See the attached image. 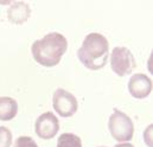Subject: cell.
<instances>
[{
  "label": "cell",
  "instance_id": "obj_5",
  "mask_svg": "<svg viewBox=\"0 0 153 147\" xmlns=\"http://www.w3.org/2000/svg\"><path fill=\"white\" fill-rule=\"evenodd\" d=\"M52 106L53 109L57 111L58 115L62 117H70L78 109V102L76 97L67 91L65 89H57L52 96Z\"/></svg>",
  "mask_w": 153,
  "mask_h": 147
},
{
  "label": "cell",
  "instance_id": "obj_9",
  "mask_svg": "<svg viewBox=\"0 0 153 147\" xmlns=\"http://www.w3.org/2000/svg\"><path fill=\"white\" fill-rule=\"evenodd\" d=\"M18 113V103L14 99L8 96L0 97V120L10 121L16 117Z\"/></svg>",
  "mask_w": 153,
  "mask_h": 147
},
{
  "label": "cell",
  "instance_id": "obj_2",
  "mask_svg": "<svg viewBox=\"0 0 153 147\" xmlns=\"http://www.w3.org/2000/svg\"><path fill=\"white\" fill-rule=\"evenodd\" d=\"M109 43L107 38L96 32L87 35L77 51L79 62L89 70L102 69L108 61Z\"/></svg>",
  "mask_w": 153,
  "mask_h": 147
},
{
  "label": "cell",
  "instance_id": "obj_7",
  "mask_svg": "<svg viewBox=\"0 0 153 147\" xmlns=\"http://www.w3.org/2000/svg\"><path fill=\"white\" fill-rule=\"evenodd\" d=\"M152 79L145 74H134L128 81V91L135 99H145L152 91Z\"/></svg>",
  "mask_w": 153,
  "mask_h": 147
},
{
  "label": "cell",
  "instance_id": "obj_3",
  "mask_svg": "<svg viewBox=\"0 0 153 147\" xmlns=\"http://www.w3.org/2000/svg\"><path fill=\"white\" fill-rule=\"evenodd\" d=\"M108 128L116 141L127 143L134 135V123L132 119L123 111L114 109L108 121Z\"/></svg>",
  "mask_w": 153,
  "mask_h": 147
},
{
  "label": "cell",
  "instance_id": "obj_8",
  "mask_svg": "<svg viewBox=\"0 0 153 147\" xmlns=\"http://www.w3.org/2000/svg\"><path fill=\"white\" fill-rule=\"evenodd\" d=\"M30 14H31L30 6L25 1L12 2V6L7 11L8 20L13 24H17V25L24 24L30 18Z\"/></svg>",
  "mask_w": 153,
  "mask_h": 147
},
{
  "label": "cell",
  "instance_id": "obj_6",
  "mask_svg": "<svg viewBox=\"0 0 153 147\" xmlns=\"http://www.w3.org/2000/svg\"><path fill=\"white\" fill-rule=\"evenodd\" d=\"M59 131V121L57 116L51 113L46 111L39 115L35 123V132L39 138L44 140H49L56 137Z\"/></svg>",
  "mask_w": 153,
  "mask_h": 147
},
{
  "label": "cell",
  "instance_id": "obj_13",
  "mask_svg": "<svg viewBox=\"0 0 153 147\" xmlns=\"http://www.w3.org/2000/svg\"><path fill=\"white\" fill-rule=\"evenodd\" d=\"M151 131H152V126H149L147 129H146V132H145V134H144V139H145V141H146V144H147L149 147H152V145H153L152 139H151V137H150Z\"/></svg>",
  "mask_w": 153,
  "mask_h": 147
},
{
  "label": "cell",
  "instance_id": "obj_1",
  "mask_svg": "<svg viewBox=\"0 0 153 147\" xmlns=\"http://www.w3.org/2000/svg\"><path fill=\"white\" fill-rule=\"evenodd\" d=\"M67 38L58 32H51L33 42L31 52L33 59L38 64L46 68H52L61 62L62 56L67 52Z\"/></svg>",
  "mask_w": 153,
  "mask_h": 147
},
{
  "label": "cell",
  "instance_id": "obj_12",
  "mask_svg": "<svg viewBox=\"0 0 153 147\" xmlns=\"http://www.w3.org/2000/svg\"><path fill=\"white\" fill-rule=\"evenodd\" d=\"M14 147H38V145L30 137H19L14 143Z\"/></svg>",
  "mask_w": 153,
  "mask_h": 147
},
{
  "label": "cell",
  "instance_id": "obj_10",
  "mask_svg": "<svg viewBox=\"0 0 153 147\" xmlns=\"http://www.w3.org/2000/svg\"><path fill=\"white\" fill-rule=\"evenodd\" d=\"M57 147H82L81 138L73 133H64L59 135Z\"/></svg>",
  "mask_w": 153,
  "mask_h": 147
},
{
  "label": "cell",
  "instance_id": "obj_14",
  "mask_svg": "<svg viewBox=\"0 0 153 147\" xmlns=\"http://www.w3.org/2000/svg\"><path fill=\"white\" fill-rule=\"evenodd\" d=\"M114 147H134V146L132 144H129V143H120V144L115 145Z\"/></svg>",
  "mask_w": 153,
  "mask_h": 147
},
{
  "label": "cell",
  "instance_id": "obj_15",
  "mask_svg": "<svg viewBox=\"0 0 153 147\" xmlns=\"http://www.w3.org/2000/svg\"><path fill=\"white\" fill-rule=\"evenodd\" d=\"M100 147H105V146H100Z\"/></svg>",
  "mask_w": 153,
  "mask_h": 147
},
{
  "label": "cell",
  "instance_id": "obj_4",
  "mask_svg": "<svg viewBox=\"0 0 153 147\" xmlns=\"http://www.w3.org/2000/svg\"><path fill=\"white\" fill-rule=\"evenodd\" d=\"M111 68L120 77L132 74L137 68V62L128 48L116 46L113 49L111 55Z\"/></svg>",
  "mask_w": 153,
  "mask_h": 147
},
{
  "label": "cell",
  "instance_id": "obj_11",
  "mask_svg": "<svg viewBox=\"0 0 153 147\" xmlns=\"http://www.w3.org/2000/svg\"><path fill=\"white\" fill-rule=\"evenodd\" d=\"M12 144V133L5 127L0 126V147H10Z\"/></svg>",
  "mask_w": 153,
  "mask_h": 147
}]
</instances>
